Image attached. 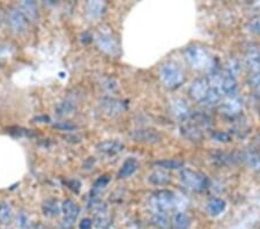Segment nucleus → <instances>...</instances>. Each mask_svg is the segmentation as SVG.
Wrapping results in <instances>:
<instances>
[{"label": "nucleus", "mask_w": 260, "mask_h": 229, "mask_svg": "<svg viewBox=\"0 0 260 229\" xmlns=\"http://www.w3.org/2000/svg\"><path fill=\"white\" fill-rule=\"evenodd\" d=\"M101 106H102L103 110L106 111L107 114L111 116L118 115L125 109L124 103L117 101L115 99H103L102 102H101Z\"/></svg>", "instance_id": "dca6fc26"}, {"label": "nucleus", "mask_w": 260, "mask_h": 229, "mask_svg": "<svg viewBox=\"0 0 260 229\" xmlns=\"http://www.w3.org/2000/svg\"><path fill=\"white\" fill-rule=\"evenodd\" d=\"M70 183H74V184H75V183H77V184H78V186H80V182H78L77 180H72V181H67L66 182V184H70ZM75 187V189H77V191H79V189H80V187ZM70 187V189H72V190H74V186H73V184L72 185H70L69 186Z\"/></svg>", "instance_id": "f704fd0d"}, {"label": "nucleus", "mask_w": 260, "mask_h": 229, "mask_svg": "<svg viewBox=\"0 0 260 229\" xmlns=\"http://www.w3.org/2000/svg\"><path fill=\"white\" fill-rule=\"evenodd\" d=\"M139 168V162L134 157H128L127 160H125L123 166L120 167V170L118 173L119 178H127L137 172Z\"/></svg>", "instance_id": "f3484780"}, {"label": "nucleus", "mask_w": 260, "mask_h": 229, "mask_svg": "<svg viewBox=\"0 0 260 229\" xmlns=\"http://www.w3.org/2000/svg\"><path fill=\"white\" fill-rule=\"evenodd\" d=\"M214 89L219 93L221 96H235L237 90V81L233 74H230L227 71H216L211 73V76L207 78Z\"/></svg>", "instance_id": "f03ea898"}, {"label": "nucleus", "mask_w": 260, "mask_h": 229, "mask_svg": "<svg viewBox=\"0 0 260 229\" xmlns=\"http://www.w3.org/2000/svg\"><path fill=\"white\" fill-rule=\"evenodd\" d=\"M176 204H177V195L170 190H158L150 198V205L155 212H161V213H168L174 210Z\"/></svg>", "instance_id": "39448f33"}, {"label": "nucleus", "mask_w": 260, "mask_h": 229, "mask_svg": "<svg viewBox=\"0 0 260 229\" xmlns=\"http://www.w3.org/2000/svg\"><path fill=\"white\" fill-rule=\"evenodd\" d=\"M148 180L154 185H165L170 182V176L162 170H157L150 175Z\"/></svg>", "instance_id": "cd10ccee"}, {"label": "nucleus", "mask_w": 260, "mask_h": 229, "mask_svg": "<svg viewBox=\"0 0 260 229\" xmlns=\"http://www.w3.org/2000/svg\"><path fill=\"white\" fill-rule=\"evenodd\" d=\"M171 227L174 229H187L191 226V219L187 214L183 212H177L173 218L170 219Z\"/></svg>", "instance_id": "6ab92c4d"}, {"label": "nucleus", "mask_w": 260, "mask_h": 229, "mask_svg": "<svg viewBox=\"0 0 260 229\" xmlns=\"http://www.w3.org/2000/svg\"><path fill=\"white\" fill-rule=\"evenodd\" d=\"M14 219V211L10 204H0V223L10 224Z\"/></svg>", "instance_id": "4be33fe9"}, {"label": "nucleus", "mask_w": 260, "mask_h": 229, "mask_svg": "<svg viewBox=\"0 0 260 229\" xmlns=\"http://www.w3.org/2000/svg\"><path fill=\"white\" fill-rule=\"evenodd\" d=\"M185 59L192 69L197 71H212L214 68V57L206 49L198 45L188 47L185 50Z\"/></svg>", "instance_id": "7ed1b4c3"}, {"label": "nucleus", "mask_w": 260, "mask_h": 229, "mask_svg": "<svg viewBox=\"0 0 260 229\" xmlns=\"http://www.w3.org/2000/svg\"><path fill=\"white\" fill-rule=\"evenodd\" d=\"M124 149L123 143L118 140H106L98 145V151L107 156H114Z\"/></svg>", "instance_id": "ddd939ff"}, {"label": "nucleus", "mask_w": 260, "mask_h": 229, "mask_svg": "<svg viewBox=\"0 0 260 229\" xmlns=\"http://www.w3.org/2000/svg\"><path fill=\"white\" fill-rule=\"evenodd\" d=\"M132 138L145 144H157L162 140V136L153 128H141L132 132Z\"/></svg>", "instance_id": "9b49d317"}, {"label": "nucleus", "mask_w": 260, "mask_h": 229, "mask_svg": "<svg viewBox=\"0 0 260 229\" xmlns=\"http://www.w3.org/2000/svg\"><path fill=\"white\" fill-rule=\"evenodd\" d=\"M243 110V102L241 99L235 96H229L221 103L222 114L228 116V117H235L240 115Z\"/></svg>", "instance_id": "9d476101"}, {"label": "nucleus", "mask_w": 260, "mask_h": 229, "mask_svg": "<svg viewBox=\"0 0 260 229\" xmlns=\"http://www.w3.org/2000/svg\"><path fill=\"white\" fill-rule=\"evenodd\" d=\"M2 51H3V49H2V48H0V56H2V55H3V52H2Z\"/></svg>", "instance_id": "e433bc0d"}, {"label": "nucleus", "mask_w": 260, "mask_h": 229, "mask_svg": "<svg viewBox=\"0 0 260 229\" xmlns=\"http://www.w3.org/2000/svg\"><path fill=\"white\" fill-rule=\"evenodd\" d=\"M225 202L222 201L220 198H213L207 204V211L208 213L213 216L220 215L222 212L225 210Z\"/></svg>", "instance_id": "5701e85b"}, {"label": "nucleus", "mask_w": 260, "mask_h": 229, "mask_svg": "<svg viewBox=\"0 0 260 229\" xmlns=\"http://www.w3.org/2000/svg\"><path fill=\"white\" fill-rule=\"evenodd\" d=\"M112 222L111 216L109 215L108 208H104V210L95 213V220H94V224L100 229H107L108 227H110V224Z\"/></svg>", "instance_id": "aec40b11"}, {"label": "nucleus", "mask_w": 260, "mask_h": 229, "mask_svg": "<svg viewBox=\"0 0 260 229\" xmlns=\"http://www.w3.org/2000/svg\"><path fill=\"white\" fill-rule=\"evenodd\" d=\"M42 211H43V214L48 218H53V216L59 215L61 212V207L59 203L56 199H48L43 203L42 205Z\"/></svg>", "instance_id": "a211bd4d"}, {"label": "nucleus", "mask_w": 260, "mask_h": 229, "mask_svg": "<svg viewBox=\"0 0 260 229\" xmlns=\"http://www.w3.org/2000/svg\"><path fill=\"white\" fill-rule=\"evenodd\" d=\"M244 160L246 161L247 166H249L251 169L257 173H260V152L251 151L249 153H246Z\"/></svg>", "instance_id": "b1692460"}, {"label": "nucleus", "mask_w": 260, "mask_h": 229, "mask_svg": "<svg viewBox=\"0 0 260 229\" xmlns=\"http://www.w3.org/2000/svg\"><path fill=\"white\" fill-rule=\"evenodd\" d=\"M7 22L12 31L22 34L28 29L29 20L20 8H12L7 13Z\"/></svg>", "instance_id": "0eeeda50"}, {"label": "nucleus", "mask_w": 260, "mask_h": 229, "mask_svg": "<svg viewBox=\"0 0 260 229\" xmlns=\"http://www.w3.org/2000/svg\"><path fill=\"white\" fill-rule=\"evenodd\" d=\"M152 221L154 223V226H156L161 229H167V228L171 227V221H170L169 216H168V213L155 212Z\"/></svg>", "instance_id": "a878e982"}, {"label": "nucleus", "mask_w": 260, "mask_h": 229, "mask_svg": "<svg viewBox=\"0 0 260 229\" xmlns=\"http://www.w3.org/2000/svg\"><path fill=\"white\" fill-rule=\"evenodd\" d=\"M53 127L58 128V130L60 131H72L74 128H77V126L73 124H71L69 122H59V123H56L53 125Z\"/></svg>", "instance_id": "2f4dec72"}, {"label": "nucleus", "mask_w": 260, "mask_h": 229, "mask_svg": "<svg viewBox=\"0 0 260 229\" xmlns=\"http://www.w3.org/2000/svg\"><path fill=\"white\" fill-rule=\"evenodd\" d=\"M247 29H249L251 32H253V34L260 35V16L251 20L249 24H247Z\"/></svg>", "instance_id": "7c9ffc66"}, {"label": "nucleus", "mask_w": 260, "mask_h": 229, "mask_svg": "<svg viewBox=\"0 0 260 229\" xmlns=\"http://www.w3.org/2000/svg\"><path fill=\"white\" fill-rule=\"evenodd\" d=\"M20 10L23 12L28 20L36 21L39 18V10H37V5L34 2H22L20 4Z\"/></svg>", "instance_id": "412c9836"}, {"label": "nucleus", "mask_w": 260, "mask_h": 229, "mask_svg": "<svg viewBox=\"0 0 260 229\" xmlns=\"http://www.w3.org/2000/svg\"><path fill=\"white\" fill-rule=\"evenodd\" d=\"M96 43H98V47L109 56H118L120 53L118 41L110 34H107V32L100 34L96 39Z\"/></svg>", "instance_id": "6e6552de"}, {"label": "nucleus", "mask_w": 260, "mask_h": 229, "mask_svg": "<svg viewBox=\"0 0 260 229\" xmlns=\"http://www.w3.org/2000/svg\"><path fill=\"white\" fill-rule=\"evenodd\" d=\"M110 183V177L108 175H104V176H101L98 181L95 182L94 184V190H102L106 189L107 185Z\"/></svg>", "instance_id": "c756f323"}, {"label": "nucleus", "mask_w": 260, "mask_h": 229, "mask_svg": "<svg viewBox=\"0 0 260 229\" xmlns=\"http://www.w3.org/2000/svg\"><path fill=\"white\" fill-rule=\"evenodd\" d=\"M87 14L90 16L91 19L100 18L103 14L104 11V4L100 2H89L87 4Z\"/></svg>", "instance_id": "393cba45"}, {"label": "nucleus", "mask_w": 260, "mask_h": 229, "mask_svg": "<svg viewBox=\"0 0 260 229\" xmlns=\"http://www.w3.org/2000/svg\"><path fill=\"white\" fill-rule=\"evenodd\" d=\"M35 120H44V122H47V120H49L48 117H37L35 118Z\"/></svg>", "instance_id": "c9c22d12"}, {"label": "nucleus", "mask_w": 260, "mask_h": 229, "mask_svg": "<svg viewBox=\"0 0 260 229\" xmlns=\"http://www.w3.org/2000/svg\"><path fill=\"white\" fill-rule=\"evenodd\" d=\"M213 138L216 141H220V143H229L230 141V136L228 133H224V132L213 133Z\"/></svg>", "instance_id": "473e14b6"}, {"label": "nucleus", "mask_w": 260, "mask_h": 229, "mask_svg": "<svg viewBox=\"0 0 260 229\" xmlns=\"http://www.w3.org/2000/svg\"><path fill=\"white\" fill-rule=\"evenodd\" d=\"M190 96L198 103L206 107H214L221 101V95L209 85L207 78L197 79L188 89Z\"/></svg>", "instance_id": "f257e3e1"}, {"label": "nucleus", "mask_w": 260, "mask_h": 229, "mask_svg": "<svg viewBox=\"0 0 260 229\" xmlns=\"http://www.w3.org/2000/svg\"><path fill=\"white\" fill-rule=\"evenodd\" d=\"M180 180L187 189L201 192L208 186V178L204 174L192 169H183L180 172Z\"/></svg>", "instance_id": "423d86ee"}, {"label": "nucleus", "mask_w": 260, "mask_h": 229, "mask_svg": "<svg viewBox=\"0 0 260 229\" xmlns=\"http://www.w3.org/2000/svg\"><path fill=\"white\" fill-rule=\"evenodd\" d=\"M61 212L64 215V220H62V224L65 228H71L75 222V220L78 219L79 213H80V208H79L78 204L67 199L61 205Z\"/></svg>", "instance_id": "1a4fd4ad"}, {"label": "nucleus", "mask_w": 260, "mask_h": 229, "mask_svg": "<svg viewBox=\"0 0 260 229\" xmlns=\"http://www.w3.org/2000/svg\"><path fill=\"white\" fill-rule=\"evenodd\" d=\"M171 111H173V114L176 116V117L182 119L183 122L190 117L191 115V110L186 104V102L180 99H176L171 102Z\"/></svg>", "instance_id": "2eb2a0df"}, {"label": "nucleus", "mask_w": 260, "mask_h": 229, "mask_svg": "<svg viewBox=\"0 0 260 229\" xmlns=\"http://www.w3.org/2000/svg\"><path fill=\"white\" fill-rule=\"evenodd\" d=\"M157 166H160L161 168L165 169H178L183 167V161L180 160H163L156 162Z\"/></svg>", "instance_id": "c85d7f7f"}, {"label": "nucleus", "mask_w": 260, "mask_h": 229, "mask_svg": "<svg viewBox=\"0 0 260 229\" xmlns=\"http://www.w3.org/2000/svg\"><path fill=\"white\" fill-rule=\"evenodd\" d=\"M245 61L252 73H260V47H251L246 51Z\"/></svg>", "instance_id": "4468645a"}, {"label": "nucleus", "mask_w": 260, "mask_h": 229, "mask_svg": "<svg viewBox=\"0 0 260 229\" xmlns=\"http://www.w3.org/2000/svg\"><path fill=\"white\" fill-rule=\"evenodd\" d=\"M74 111H75L74 104L73 102H70V101L60 102L56 108V112L59 117H69V116L73 115Z\"/></svg>", "instance_id": "bb28decb"}, {"label": "nucleus", "mask_w": 260, "mask_h": 229, "mask_svg": "<svg viewBox=\"0 0 260 229\" xmlns=\"http://www.w3.org/2000/svg\"><path fill=\"white\" fill-rule=\"evenodd\" d=\"M180 131H182L183 136L185 137V138L193 141H199L200 139H203L204 137L203 130H201L198 125H196L193 122H191L190 119L184 120L182 124V127H180Z\"/></svg>", "instance_id": "f8f14e48"}, {"label": "nucleus", "mask_w": 260, "mask_h": 229, "mask_svg": "<svg viewBox=\"0 0 260 229\" xmlns=\"http://www.w3.org/2000/svg\"><path fill=\"white\" fill-rule=\"evenodd\" d=\"M160 79L167 88L176 89L185 81V74L177 62L167 61L160 69Z\"/></svg>", "instance_id": "20e7f679"}, {"label": "nucleus", "mask_w": 260, "mask_h": 229, "mask_svg": "<svg viewBox=\"0 0 260 229\" xmlns=\"http://www.w3.org/2000/svg\"><path fill=\"white\" fill-rule=\"evenodd\" d=\"M91 227H93V220L88 218L81 220L80 224H79V228L80 229H91Z\"/></svg>", "instance_id": "72a5a7b5"}]
</instances>
